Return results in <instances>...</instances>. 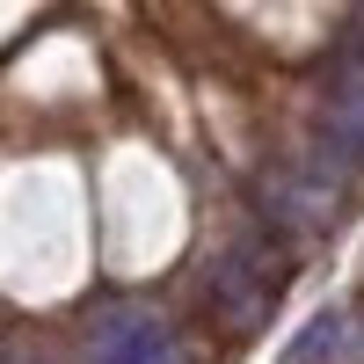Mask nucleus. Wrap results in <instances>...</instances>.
Wrapping results in <instances>:
<instances>
[{"label": "nucleus", "mask_w": 364, "mask_h": 364, "mask_svg": "<svg viewBox=\"0 0 364 364\" xmlns=\"http://www.w3.org/2000/svg\"><path fill=\"white\" fill-rule=\"evenodd\" d=\"M321 154L364 168V44H350V58L321 87Z\"/></svg>", "instance_id": "1"}, {"label": "nucleus", "mask_w": 364, "mask_h": 364, "mask_svg": "<svg viewBox=\"0 0 364 364\" xmlns=\"http://www.w3.org/2000/svg\"><path fill=\"white\" fill-rule=\"evenodd\" d=\"M175 343H168V321L139 314V306H117L87 328V364H161Z\"/></svg>", "instance_id": "2"}, {"label": "nucleus", "mask_w": 364, "mask_h": 364, "mask_svg": "<svg viewBox=\"0 0 364 364\" xmlns=\"http://www.w3.org/2000/svg\"><path fill=\"white\" fill-rule=\"evenodd\" d=\"M336 211H343V190L336 182H321V175H269V219L291 226V233H321V226H336Z\"/></svg>", "instance_id": "3"}, {"label": "nucleus", "mask_w": 364, "mask_h": 364, "mask_svg": "<svg viewBox=\"0 0 364 364\" xmlns=\"http://www.w3.org/2000/svg\"><path fill=\"white\" fill-rule=\"evenodd\" d=\"M211 306H219V321L233 336H248V328H262V314H269V277L248 255H226L211 269Z\"/></svg>", "instance_id": "4"}, {"label": "nucleus", "mask_w": 364, "mask_h": 364, "mask_svg": "<svg viewBox=\"0 0 364 364\" xmlns=\"http://www.w3.org/2000/svg\"><path fill=\"white\" fill-rule=\"evenodd\" d=\"M343 336H350V306H321V314H314V321L284 343V357H277V364H328Z\"/></svg>", "instance_id": "5"}, {"label": "nucleus", "mask_w": 364, "mask_h": 364, "mask_svg": "<svg viewBox=\"0 0 364 364\" xmlns=\"http://www.w3.org/2000/svg\"><path fill=\"white\" fill-rule=\"evenodd\" d=\"M161 364H190V350H168V357H161Z\"/></svg>", "instance_id": "6"}]
</instances>
